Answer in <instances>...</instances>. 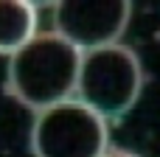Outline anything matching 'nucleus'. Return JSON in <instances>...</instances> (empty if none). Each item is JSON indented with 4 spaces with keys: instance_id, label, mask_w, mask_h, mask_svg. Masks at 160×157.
I'll return each mask as SVG.
<instances>
[{
    "instance_id": "f03ea898",
    "label": "nucleus",
    "mask_w": 160,
    "mask_h": 157,
    "mask_svg": "<svg viewBox=\"0 0 160 157\" xmlns=\"http://www.w3.org/2000/svg\"><path fill=\"white\" fill-rule=\"evenodd\" d=\"M143 90V67L129 45H104L82 53L76 98L101 118L127 115Z\"/></svg>"
},
{
    "instance_id": "f257e3e1",
    "label": "nucleus",
    "mask_w": 160,
    "mask_h": 157,
    "mask_svg": "<svg viewBox=\"0 0 160 157\" xmlns=\"http://www.w3.org/2000/svg\"><path fill=\"white\" fill-rule=\"evenodd\" d=\"M82 51L56 31L37 34L14 56H8V93L28 110H48L76 96Z\"/></svg>"
},
{
    "instance_id": "0eeeda50",
    "label": "nucleus",
    "mask_w": 160,
    "mask_h": 157,
    "mask_svg": "<svg viewBox=\"0 0 160 157\" xmlns=\"http://www.w3.org/2000/svg\"><path fill=\"white\" fill-rule=\"evenodd\" d=\"M28 3H31L34 8H39V6H53L56 0H28Z\"/></svg>"
},
{
    "instance_id": "7ed1b4c3",
    "label": "nucleus",
    "mask_w": 160,
    "mask_h": 157,
    "mask_svg": "<svg viewBox=\"0 0 160 157\" xmlns=\"http://www.w3.org/2000/svg\"><path fill=\"white\" fill-rule=\"evenodd\" d=\"M107 149V118L93 112L79 98H68L37 112L31 126L34 157H101Z\"/></svg>"
},
{
    "instance_id": "20e7f679",
    "label": "nucleus",
    "mask_w": 160,
    "mask_h": 157,
    "mask_svg": "<svg viewBox=\"0 0 160 157\" xmlns=\"http://www.w3.org/2000/svg\"><path fill=\"white\" fill-rule=\"evenodd\" d=\"M132 17V0H56L53 28L73 48L96 51L115 45Z\"/></svg>"
},
{
    "instance_id": "423d86ee",
    "label": "nucleus",
    "mask_w": 160,
    "mask_h": 157,
    "mask_svg": "<svg viewBox=\"0 0 160 157\" xmlns=\"http://www.w3.org/2000/svg\"><path fill=\"white\" fill-rule=\"evenodd\" d=\"M101 157H138L135 152H124V149H107Z\"/></svg>"
},
{
    "instance_id": "39448f33",
    "label": "nucleus",
    "mask_w": 160,
    "mask_h": 157,
    "mask_svg": "<svg viewBox=\"0 0 160 157\" xmlns=\"http://www.w3.org/2000/svg\"><path fill=\"white\" fill-rule=\"evenodd\" d=\"M39 14L28 0H0V53L14 56L39 31Z\"/></svg>"
}]
</instances>
